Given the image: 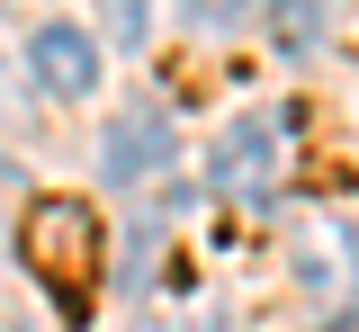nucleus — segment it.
<instances>
[{"mask_svg": "<svg viewBox=\"0 0 359 332\" xmlns=\"http://www.w3.org/2000/svg\"><path fill=\"white\" fill-rule=\"evenodd\" d=\"M243 9H252V0H180V18H189V27H233Z\"/></svg>", "mask_w": 359, "mask_h": 332, "instance_id": "obj_6", "label": "nucleus"}, {"mask_svg": "<svg viewBox=\"0 0 359 332\" xmlns=\"http://www.w3.org/2000/svg\"><path fill=\"white\" fill-rule=\"evenodd\" d=\"M27 72H36L54 99H90V81H99V46H90L81 27H36V46H27Z\"/></svg>", "mask_w": 359, "mask_h": 332, "instance_id": "obj_4", "label": "nucleus"}, {"mask_svg": "<svg viewBox=\"0 0 359 332\" xmlns=\"http://www.w3.org/2000/svg\"><path fill=\"white\" fill-rule=\"evenodd\" d=\"M108 36H117V46H135V36H144V0H117V18H108Z\"/></svg>", "mask_w": 359, "mask_h": 332, "instance_id": "obj_7", "label": "nucleus"}, {"mask_svg": "<svg viewBox=\"0 0 359 332\" xmlns=\"http://www.w3.org/2000/svg\"><path fill=\"white\" fill-rule=\"evenodd\" d=\"M171 153H180V135L153 108H135V117H117V126L99 135V180H108V189H135V180H153Z\"/></svg>", "mask_w": 359, "mask_h": 332, "instance_id": "obj_3", "label": "nucleus"}, {"mask_svg": "<svg viewBox=\"0 0 359 332\" xmlns=\"http://www.w3.org/2000/svg\"><path fill=\"white\" fill-rule=\"evenodd\" d=\"M269 180H278V126L269 117H243V126H224L216 153H207V189L233 198V207H261Z\"/></svg>", "mask_w": 359, "mask_h": 332, "instance_id": "obj_2", "label": "nucleus"}, {"mask_svg": "<svg viewBox=\"0 0 359 332\" xmlns=\"http://www.w3.org/2000/svg\"><path fill=\"white\" fill-rule=\"evenodd\" d=\"M261 27L278 46V63H314L323 27H332V0H261Z\"/></svg>", "mask_w": 359, "mask_h": 332, "instance_id": "obj_5", "label": "nucleus"}, {"mask_svg": "<svg viewBox=\"0 0 359 332\" xmlns=\"http://www.w3.org/2000/svg\"><path fill=\"white\" fill-rule=\"evenodd\" d=\"M99 261H108V234H99V207H90V198H36V207H27V270L54 287L63 324L90 314Z\"/></svg>", "mask_w": 359, "mask_h": 332, "instance_id": "obj_1", "label": "nucleus"}]
</instances>
